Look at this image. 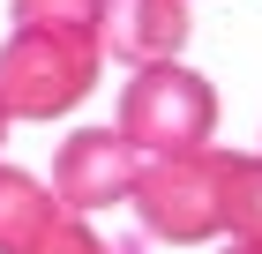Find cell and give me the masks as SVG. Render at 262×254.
Returning a JSON list of instances; mask_svg holds the SVG:
<instances>
[{"label":"cell","instance_id":"6da1fadb","mask_svg":"<svg viewBox=\"0 0 262 254\" xmlns=\"http://www.w3.org/2000/svg\"><path fill=\"white\" fill-rule=\"evenodd\" d=\"M225 172H232V150L142 157L135 187H127L142 232L165 239V247H202V239H217L225 232Z\"/></svg>","mask_w":262,"mask_h":254},{"label":"cell","instance_id":"7a4b0ae2","mask_svg":"<svg viewBox=\"0 0 262 254\" xmlns=\"http://www.w3.org/2000/svg\"><path fill=\"white\" fill-rule=\"evenodd\" d=\"M135 157H180V150H210V127H217V90L180 67V60H158V67H135V82L120 90V120H113Z\"/></svg>","mask_w":262,"mask_h":254},{"label":"cell","instance_id":"3957f363","mask_svg":"<svg viewBox=\"0 0 262 254\" xmlns=\"http://www.w3.org/2000/svg\"><path fill=\"white\" fill-rule=\"evenodd\" d=\"M105 53L53 30H15L0 45V112L8 120H60L98 90Z\"/></svg>","mask_w":262,"mask_h":254},{"label":"cell","instance_id":"277c9868","mask_svg":"<svg viewBox=\"0 0 262 254\" xmlns=\"http://www.w3.org/2000/svg\"><path fill=\"white\" fill-rule=\"evenodd\" d=\"M135 142L120 135V127H82V135L60 142V157H53V202H60L68 217H90V210H113V202H127V187H135Z\"/></svg>","mask_w":262,"mask_h":254},{"label":"cell","instance_id":"5b68a950","mask_svg":"<svg viewBox=\"0 0 262 254\" xmlns=\"http://www.w3.org/2000/svg\"><path fill=\"white\" fill-rule=\"evenodd\" d=\"M187 0H105L98 15V53L120 60V67H158V60H180L187 45Z\"/></svg>","mask_w":262,"mask_h":254},{"label":"cell","instance_id":"8992f818","mask_svg":"<svg viewBox=\"0 0 262 254\" xmlns=\"http://www.w3.org/2000/svg\"><path fill=\"white\" fill-rule=\"evenodd\" d=\"M53 217H60V202L45 179H30L23 165H0V254H30Z\"/></svg>","mask_w":262,"mask_h":254},{"label":"cell","instance_id":"52a82bcc","mask_svg":"<svg viewBox=\"0 0 262 254\" xmlns=\"http://www.w3.org/2000/svg\"><path fill=\"white\" fill-rule=\"evenodd\" d=\"M225 232L232 247L262 254V157H232V172H225Z\"/></svg>","mask_w":262,"mask_h":254},{"label":"cell","instance_id":"ba28073f","mask_svg":"<svg viewBox=\"0 0 262 254\" xmlns=\"http://www.w3.org/2000/svg\"><path fill=\"white\" fill-rule=\"evenodd\" d=\"M98 15L105 0H15V30H53V38H82V45H98Z\"/></svg>","mask_w":262,"mask_h":254},{"label":"cell","instance_id":"9c48e42d","mask_svg":"<svg viewBox=\"0 0 262 254\" xmlns=\"http://www.w3.org/2000/svg\"><path fill=\"white\" fill-rule=\"evenodd\" d=\"M30 254H113V247H105V239L98 232H90V224H82V217H53V224H45V239H38V247H30Z\"/></svg>","mask_w":262,"mask_h":254},{"label":"cell","instance_id":"30bf717a","mask_svg":"<svg viewBox=\"0 0 262 254\" xmlns=\"http://www.w3.org/2000/svg\"><path fill=\"white\" fill-rule=\"evenodd\" d=\"M0 142H8V112H0Z\"/></svg>","mask_w":262,"mask_h":254},{"label":"cell","instance_id":"8fae6325","mask_svg":"<svg viewBox=\"0 0 262 254\" xmlns=\"http://www.w3.org/2000/svg\"><path fill=\"white\" fill-rule=\"evenodd\" d=\"M225 254H255V247H225Z\"/></svg>","mask_w":262,"mask_h":254}]
</instances>
